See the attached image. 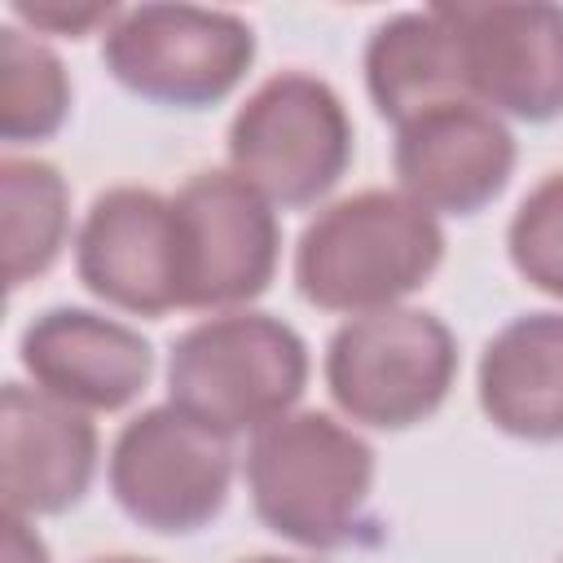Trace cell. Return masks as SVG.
I'll return each instance as SVG.
<instances>
[{
    "label": "cell",
    "mask_w": 563,
    "mask_h": 563,
    "mask_svg": "<svg viewBox=\"0 0 563 563\" xmlns=\"http://www.w3.org/2000/svg\"><path fill=\"white\" fill-rule=\"evenodd\" d=\"M356 128L321 75H268L229 123V163L273 207H312L352 167Z\"/></svg>",
    "instance_id": "5b68a950"
},
{
    "label": "cell",
    "mask_w": 563,
    "mask_h": 563,
    "mask_svg": "<svg viewBox=\"0 0 563 563\" xmlns=\"http://www.w3.org/2000/svg\"><path fill=\"white\" fill-rule=\"evenodd\" d=\"M506 251L532 290L563 299V172L541 176L519 198L506 229Z\"/></svg>",
    "instance_id": "ac0fdd59"
},
{
    "label": "cell",
    "mask_w": 563,
    "mask_h": 563,
    "mask_svg": "<svg viewBox=\"0 0 563 563\" xmlns=\"http://www.w3.org/2000/svg\"><path fill=\"white\" fill-rule=\"evenodd\" d=\"M0 198H4V277L13 290L44 277L70 233V185L48 158L0 163Z\"/></svg>",
    "instance_id": "2e32d148"
},
{
    "label": "cell",
    "mask_w": 563,
    "mask_h": 563,
    "mask_svg": "<svg viewBox=\"0 0 563 563\" xmlns=\"http://www.w3.org/2000/svg\"><path fill=\"white\" fill-rule=\"evenodd\" d=\"M88 563H154V559H136V554H101V559H88Z\"/></svg>",
    "instance_id": "44dd1931"
},
{
    "label": "cell",
    "mask_w": 563,
    "mask_h": 563,
    "mask_svg": "<svg viewBox=\"0 0 563 563\" xmlns=\"http://www.w3.org/2000/svg\"><path fill=\"white\" fill-rule=\"evenodd\" d=\"M255 62V31L233 9L132 4L101 35V66L141 101L207 110L224 101Z\"/></svg>",
    "instance_id": "8992f818"
},
{
    "label": "cell",
    "mask_w": 563,
    "mask_h": 563,
    "mask_svg": "<svg viewBox=\"0 0 563 563\" xmlns=\"http://www.w3.org/2000/svg\"><path fill=\"white\" fill-rule=\"evenodd\" d=\"M378 453L325 409H299L251 435L246 488L260 523L303 550H356L383 537L374 519Z\"/></svg>",
    "instance_id": "6da1fadb"
},
{
    "label": "cell",
    "mask_w": 563,
    "mask_h": 563,
    "mask_svg": "<svg viewBox=\"0 0 563 563\" xmlns=\"http://www.w3.org/2000/svg\"><path fill=\"white\" fill-rule=\"evenodd\" d=\"M308 343L273 312H216L172 339L167 400L198 422L242 435L286 418L308 387Z\"/></svg>",
    "instance_id": "3957f363"
},
{
    "label": "cell",
    "mask_w": 563,
    "mask_h": 563,
    "mask_svg": "<svg viewBox=\"0 0 563 563\" xmlns=\"http://www.w3.org/2000/svg\"><path fill=\"white\" fill-rule=\"evenodd\" d=\"M559 563H563V559H559Z\"/></svg>",
    "instance_id": "603a6c76"
},
{
    "label": "cell",
    "mask_w": 563,
    "mask_h": 563,
    "mask_svg": "<svg viewBox=\"0 0 563 563\" xmlns=\"http://www.w3.org/2000/svg\"><path fill=\"white\" fill-rule=\"evenodd\" d=\"M475 396L484 418L528 444L563 440V312H523L479 352Z\"/></svg>",
    "instance_id": "5bb4252c"
},
{
    "label": "cell",
    "mask_w": 563,
    "mask_h": 563,
    "mask_svg": "<svg viewBox=\"0 0 563 563\" xmlns=\"http://www.w3.org/2000/svg\"><path fill=\"white\" fill-rule=\"evenodd\" d=\"M457 35L462 92L493 114L550 123L563 114V4H435Z\"/></svg>",
    "instance_id": "9c48e42d"
},
{
    "label": "cell",
    "mask_w": 563,
    "mask_h": 563,
    "mask_svg": "<svg viewBox=\"0 0 563 563\" xmlns=\"http://www.w3.org/2000/svg\"><path fill=\"white\" fill-rule=\"evenodd\" d=\"M13 9V18H22L31 31H44V35H70V40H79V35H88V31H106L114 18H119V4H110V0H75V4H66V0H13L9 4Z\"/></svg>",
    "instance_id": "d6986e66"
},
{
    "label": "cell",
    "mask_w": 563,
    "mask_h": 563,
    "mask_svg": "<svg viewBox=\"0 0 563 563\" xmlns=\"http://www.w3.org/2000/svg\"><path fill=\"white\" fill-rule=\"evenodd\" d=\"M75 273L97 299L132 317L180 308V224L172 198L141 185L101 189L75 233Z\"/></svg>",
    "instance_id": "30bf717a"
},
{
    "label": "cell",
    "mask_w": 563,
    "mask_h": 563,
    "mask_svg": "<svg viewBox=\"0 0 563 563\" xmlns=\"http://www.w3.org/2000/svg\"><path fill=\"white\" fill-rule=\"evenodd\" d=\"M18 361L40 391L92 413L128 409L154 374V347L141 330L70 303L40 312L22 330Z\"/></svg>",
    "instance_id": "7c38bea8"
},
{
    "label": "cell",
    "mask_w": 563,
    "mask_h": 563,
    "mask_svg": "<svg viewBox=\"0 0 563 563\" xmlns=\"http://www.w3.org/2000/svg\"><path fill=\"white\" fill-rule=\"evenodd\" d=\"M365 92L387 123H405L440 101L466 97L462 92V57L457 35L444 13L405 9L383 18L365 40Z\"/></svg>",
    "instance_id": "9a60e30c"
},
{
    "label": "cell",
    "mask_w": 563,
    "mask_h": 563,
    "mask_svg": "<svg viewBox=\"0 0 563 563\" xmlns=\"http://www.w3.org/2000/svg\"><path fill=\"white\" fill-rule=\"evenodd\" d=\"M180 224V308L238 312L277 277L282 224L273 202L238 172H194L176 198Z\"/></svg>",
    "instance_id": "ba28073f"
},
{
    "label": "cell",
    "mask_w": 563,
    "mask_h": 563,
    "mask_svg": "<svg viewBox=\"0 0 563 563\" xmlns=\"http://www.w3.org/2000/svg\"><path fill=\"white\" fill-rule=\"evenodd\" d=\"M119 510L163 537L207 528L233 488V435L198 422L180 405H150L128 418L106 462Z\"/></svg>",
    "instance_id": "52a82bcc"
},
{
    "label": "cell",
    "mask_w": 563,
    "mask_h": 563,
    "mask_svg": "<svg viewBox=\"0 0 563 563\" xmlns=\"http://www.w3.org/2000/svg\"><path fill=\"white\" fill-rule=\"evenodd\" d=\"M444 264L435 211L400 189H356L321 207L295 246V286L321 312L400 308Z\"/></svg>",
    "instance_id": "7a4b0ae2"
},
{
    "label": "cell",
    "mask_w": 563,
    "mask_h": 563,
    "mask_svg": "<svg viewBox=\"0 0 563 563\" xmlns=\"http://www.w3.org/2000/svg\"><path fill=\"white\" fill-rule=\"evenodd\" d=\"M457 383V339L427 308L347 317L325 343L330 400L361 427L405 431L427 422Z\"/></svg>",
    "instance_id": "277c9868"
},
{
    "label": "cell",
    "mask_w": 563,
    "mask_h": 563,
    "mask_svg": "<svg viewBox=\"0 0 563 563\" xmlns=\"http://www.w3.org/2000/svg\"><path fill=\"white\" fill-rule=\"evenodd\" d=\"M97 427L84 409L26 387L4 383L0 396V462H4V515L40 519L66 515L84 501L97 475Z\"/></svg>",
    "instance_id": "4fadbf2b"
},
{
    "label": "cell",
    "mask_w": 563,
    "mask_h": 563,
    "mask_svg": "<svg viewBox=\"0 0 563 563\" xmlns=\"http://www.w3.org/2000/svg\"><path fill=\"white\" fill-rule=\"evenodd\" d=\"M519 163L515 132L471 97L440 101L396 128L391 167L400 194L435 216H475L510 185Z\"/></svg>",
    "instance_id": "8fae6325"
},
{
    "label": "cell",
    "mask_w": 563,
    "mask_h": 563,
    "mask_svg": "<svg viewBox=\"0 0 563 563\" xmlns=\"http://www.w3.org/2000/svg\"><path fill=\"white\" fill-rule=\"evenodd\" d=\"M70 114L66 62L31 31L0 26V136L9 145L48 141Z\"/></svg>",
    "instance_id": "e0dca14e"
},
{
    "label": "cell",
    "mask_w": 563,
    "mask_h": 563,
    "mask_svg": "<svg viewBox=\"0 0 563 563\" xmlns=\"http://www.w3.org/2000/svg\"><path fill=\"white\" fill-rule=\"evenodd\" d=\"M242 563H299V559H282V554H255V559H242Z\"/></svg>",
    "instance_id": "7402d4cb"
},
{
    "label": "cell",
    "mask_w": 563,
    "mask_h": 563,
    "mask_svg": "<svg viewBox=\"0 0 563 563\" xmlns=\"http://www.w3.org/2000/svg\"><path fill=\"white\" fill-rule=\"evenodd\" d=\"M4 563H48V545L22 515H4Z\"/></svg>",
    "instance_id": "ffe728a7"
}]
</instances>
